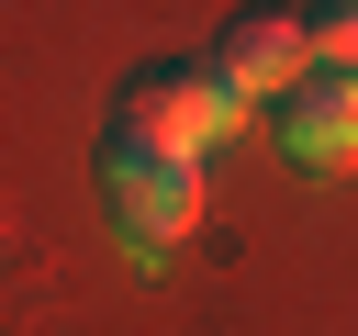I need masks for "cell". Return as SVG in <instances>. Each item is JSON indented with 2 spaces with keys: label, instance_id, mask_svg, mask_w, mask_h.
Segmentation results:
<instances>
[{
  "label": "cell",
  "instance_id": "4",
  "mask_svg": "<svg viewBox=\"0 0 358 336\" xmlns=\"http://www.w3.org/2000/svg\"><path fill=\"white\" fill-rule=\"evenodd\" d=\"M213 67H224V78L246 90V101H257V90L280 101V90H291V78L313 67V34H302V11H268V0H246V11H235V22L213 34Z\"/></svg>",
  "mask_w": 358,
  "mask_h": 336
},
{
  "label": "cell",
  "instance_id": "2",
  "mask_svg": "<svg viewBox=\"0 0 358 336\" xmlns=\"http://www.w3.org/2000/svg\"><path fill=\"white\" fill-rule=\"evenodd\" d=\"M112 123H134V134H168V146L213 157V146L246 123V90H235L213 56H157V67H134V78L112 90Z\"/></svg>",
  "mask_w": 358,
  "mask_h": 336
},
{
  "label": "cell",
  "instance_id": "3",
  "mask_svg": "<svg viewBox=\"0 0 358 336\" xmlns=\"http://www.w3.org/2000/svg\"><path fill=\"white\" fill-rule=\"evenodd\" d=\"M280 146L302 157V168H347L358 157V67H302L291 90H280Z\"/></svg>",
  "mask_w": 358,
  "mask_h": 336
},
{
  "label": "cell",
  "instance_id": "5",
  "mask_svg": "<svg viewBox=\"0 0 358 336\" xmlns=\"http://www.w3.org/2000/svg\"><path fill=\"white\" fill-rule=\"evenodd\" d=\"M302 34L324 67H358V0H302Z\"/></svg>",
  "mask_w": 358,
  "mask_h": 336
},
{
  "label": "cell",
  "instance_id": "1",
  "mask_svg": "<svg viewBox=\"0 0 358 336\" xmlns=\"http://www.w3.org/2000/svg\"><path fill=\"white\" fill-rule=\"evenodd\" d=\"M101 213L134 258H168L190 224H201V157L168 146V134H134V123H101Z\"/></svg>",
  "mask_w": 358,
  "mask_h": 336
}]
</instances>
